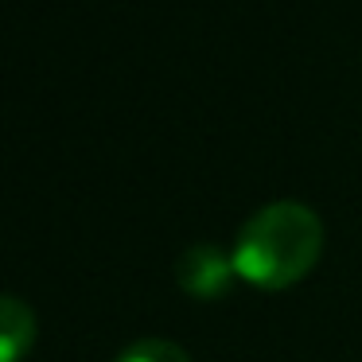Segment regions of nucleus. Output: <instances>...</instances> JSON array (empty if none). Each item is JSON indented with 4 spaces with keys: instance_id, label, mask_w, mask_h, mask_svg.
Here are the masks:
<instances>
[{
    "instance_id": "f257e3e1",
    "label": "nucleus",
    "mask_w": 362,
    "mask_h": 362,
    "mask_svg": "<svg viewBox=\"0 0 362 362\" xmlns=\"http://www.w3.org/2000/svg\"><path fill=\"white\" fill-rule=\"evenodd\" d=\"M323 253V222L304 203H273L242 226L234 250V269L245 284L281 292L312 273Z\"/></svg>"
},
{
    "instance_id": "20e7f679",
    "label": "nucleus",
    "mask_w": 362,
    "mask_h": 362,
    "mask_svg": "<svg viewBox=\"0 0 362 362\" xmlns=\"http://www.w3.org/2000/svg\"><path fill=\"white\" fill-rule=\"evenodd\" d=\"M117 362H191V354L168 339H141V343H129Z\"/></svg>"
},
{
    "instance_id": "f03ea898",
    "label": "nucleus",
    "mask_w": 362,
    "mask_h": 362,
    "mask_svg": "<svg viewBox=\"0 0 362 362\" xmlns=\"http://www.w3.org/2000/svg\"><path fill=\"white\" fill-rule=\"evenodd\" d=\"M234 276H238L234 257L222 253L218 245H191V250H183L180 261H175V281H180V288L195 300L226 296Z\"/></svg>"
},
{
    "instance_id": "7ed1b4c3",
    "label": "nucleus",
    "mask_w": 362,
    "mask_h": 362,
    "mask_svg": "<svg viewBox=\"0 0 362 362\" xmlns=\"http://www.w3.org/2000/svg\"><path fill=\"white\" fill-rule=\"evenodd\" d=\"M35 343V315L24 300L0 292V362H20Z\"/></svg>"
}]
</instances>
